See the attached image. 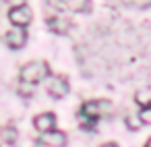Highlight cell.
Returning <instances> with one entry per match:
<instances>
[{
    "instance_id": "277c9868",
    "label": "cell",
    "mask_w": 151,
    "mask_h": 147,
    "mask_svg": "<svg viewBox=\"0 0 151 147\" xmlns=\"http://www.w3.org/2000/svg\"><path fill=\"white\" fill-rule=\"evenodd\" d=\"M68 79L66 77H62V75H56V77H52L50 79V83H48V93L54 97V99H62L66 93H68Z\"/></svg>"
},
{
    "instance_id": "5b68a950",
    "label": "cell",
    "mask_w": 151,
    "mask_h": 147,
    "mask_svg": "<svg viewBox=\"0 0 151 147\" xmlns=\"http://www.w3.org/2000/svg\"><path fill=\"white\" fill-rule=\"evenodd\" d=\"M66 141L68 139L62 130H48V133H42L37 139L40 145H48V147H64Z\"/></svg>"
},
{
    "instance_id": "2e32d148",
    "label": "cell",
    "mask_w": 151,
    "mask_h": 147,
    "mask_svg": "<svg viewBox=\"0 0 151 147\" xmlns=\"http://www.w3.org/2000/svg\"><path fill=\"white\" fill-rule=\"evenodd\" d=\"M145 147H151V139H147V143H145Z\"/></svg>"
},
{
    "instance_id": "52a82bcc",
    "label": "cell",
    "mask_w": 151,
    "mask_h": 147,
    "mask_svg": "<svg viewBox=\"0 0 151 147\" xmlns=\"http://www.w3.org/2000/svg\"><path fill=\"white\" fill-rule=\"evenodd\" d=\"M33 126H35L40 133L54 130V126H56V114H52V112H44V114L35 116V118H33Z\"/></svg>"
},
{
    "instance_id": "e0dca14e",
    "label": "cell",
    "mask_w": 151,
    "mask_h": 147,
    "mask_svg": "<svg viewBox=\"0 0 151 147\" xmlns=\"http://www.w3.org/2000/svg\"><path fill=\"white\" fill-rule=\"evenodd\" d=\"M0 145H2V128H0Z\"/></svg>"
},
{
    "instance_id": "9c48e42d",
    "label": "cell",
    "mask_w": 151,
    "mask_h": 147,
    "mask_svg": "<svg viewBox=\"0 0 151 147\" xmlns=\"http://www.w3.org/2000/svg\"><path fill=\"white\" fill-rule=\"evenodd\" d=\"M91 6V0H64V9L73 13H87Z\"/></svg>"
},
{
    "instance_id": "5bb4252c",
    "label": "cell",
    "mask_w": 151,
    "mask_h": 147,
    "mask_svg": "<svg viewBox=\"0 0 151 147\" xmlns=\"http://www.w3.org/2000/svg\"><path fill=\"white\" fill-rule=\"evenodd\" d=\"M6 2L11 6H21V4H25V0H6Z\"/></svg>"
},
{
    "instance_id": "9a60e30c",
    "label": "cell",
    "mask_w": 151,
    "mask_h": 147,
    "mask_svg": "<svg viewBox=\"0 0 151 147\" xmlns=\"http://www.w3.org/2000/svg\"><path fill=\"white\" fill-rule=\"evenodd\" d=\"M101 147H118V145H116V143H104Z\"/></svg>"
},
{
    "instance_id": "7a4b0ae2",
    "label": "cell",
    "mask_w": 151,
    "mask_h": 147,
    "mask_svg": "<svg viewBox=\"0 0 151 147\" xmlns=\"http://www.w3.org/2000/svg\"><path fill=\"white\" fill-rule=\"evenodd\" d=\"M46 77H50V66H48V62H44V60H33V62H27L23 68H21V73H19V79H21V83H25V85H37V83H42Z\"/></svg>"
},
{
    "instance_id": "7c38bea8",
    "label": "cell",
    "mask_w": 151,
    "mask_h": 147,
    "mask_svg": "<svg viewBox=\"0 0 151 147\" xmlns=\"http://www.w3.org/2000/svg\"><path fill=\"white\" fill-rule=\"evenodd\" d=\"M126 126H128L130 130H137V128L143 126V122H141L137 116H126Z\"/></svg>"
},
{
    "instance_id": "3957f363",
    "label": "cell",
    "mask_w": 151,
    "mask_h": 147,
    "mask_svg": "<svg viewBox=\"0 0 151 147\" xmlns=\"http://www.w3.org/2000/svg\"><path fill=\"white\" fill-rule=\"evenodd\" d=\"M9 21L15 25V27H27L31 23V9L27 4H21V6H11L9 11Z\"/></svg>"
},
{
    "instance_id": "8992f818",
    "label": "cell",
    "mask_w": 151,
    "mask_h": 147,
    "mask_svg": "<svg viewBox=\"0 0 151 147\" xmlns=\"http://www.w3.org/2000/svg\"><path fill=\"white\" fill-rule=\"evenodd\" d=\"M4 42L11 50H21L27 42V33H25V27H15L11 29L6 35H4Z\"/></svg>"
},
{
    "instance_id": "4fadbf2b",
    "label": "cell",
    "mask_w": 151,
    "mask_h": 147,
    "mask_svg": "<svg viewBox=\"0 0 151 147\" xmlns=\"http://www.w3.org/2000/svg\"><path fill=\"white\" fill-rule=\"evenodd\" d=\"M139 116H141L139 120H141L143 124H149V122H151V110H149V108H141V114H139Z\"/></svg>"
},
{
    "instance_id": "6da1fadb",
    "label": "cell",
    "mask_w": 151,
    "mask_h": 147,
    "mask_svg": "<svg viewBox=\"0 0 151 147\" xmlns=\"http://www.w3.org/2000/svg\"><path fill=\"white\" fill-rule=\"evenodd\" d=\"M110 110V104L108 102H99V99H89L81 106L79 110V118H81V126L85 130H93L95 128V122L104 116V112Z\"/></svg>"
},
{
    "instance_id": "30bf717a",
    "label": "cell",
    "mask_w": 151,
    "mask_h": 147,
    "mask_svg": "<svg viewBox=\"0 0 151 147\" xmlns=\"http://www.w3.org/2000/svg\"><path fill=\"white\" fill-rule=\"evenodd\" d=\"M134 102L141 106V108H149L151 106V89L149 87H143L141 91L134 93Z\"/></svg>"
},
{
    "instance_id": "8fae6325",
    "label": "cell",
    "mask_w": 151,
    "mask_h": 147,
    "mask_svg": "<svg viewBox=\"0 0 151 147\" xmlns=\"http://www.w3.org/2000/svg\"><path fill=\"white\" fill-rule=\"evenodd\" d=\"M126 6H137V9H147L151 0H122Z\"/></svg>"
},
{
    "instance_id": "ba28073f",
    "label": "cell",
    "mask_w": 151,
    "mask_h": 147,
    "mask_svg": "<svg viewBox=\"0 0 151 147\" xmlns=\"http://www.w3.org/2000/svg\"><path fill=\"white\" fill-rule=\"evenodd\" d=\"M48 27L58 35H66L70 29V19L60 17V15H52V17H48Z\"/></svg>"
}]
</instances>
